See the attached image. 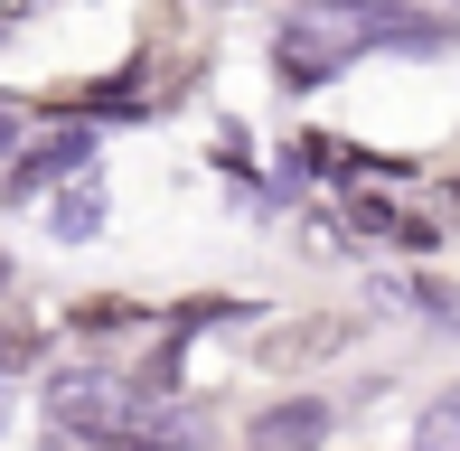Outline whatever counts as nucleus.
I'll return each mask as SVG.
<instances>
[{
	"instance_id": "1",
	"label": "nucleus",
	"mask_w": 460,
	"mask_h": 451,
	"mask_svg": "<svg viewBox=\"0 0 460 451\" xmlns=\"http://www.w3.org/2000/svg\"><path fill=\"white\" fill-rule=\"evenodd\" d=\"M38 404H48V423H57V433H75V442H113V433H132V423H141L132 376H122V367H94V358L48 367V376H38Z\"/></svg>"
},
{
	"instance_id": "2",
	"label": "nucleus",
	"mask_w": 460,
	"mask_h": 451,
	"mask_svg": "<svg viewBox=\"0 0 460 451\" xmlns=\"http://www.w3.org/2000/svg\"><path fill=\"white\" fill-rule=\"evenodd\" d=\"M94 170V122H48V132H29L19 141V160L0 170V198H48V189H66V179H85Z\"/></svg>"
},
{
	"instance_id": "3",
	"label": "nucleus",
	"mask_w": 460,
	"mask_h": 451,
	"mask_svg": "<svg viewBox=\"0 0 460 451\" xmlns=\"http://www.w3.org/2000/svg\"><path fill=\"white\" fill-rule=\"evenodd\" d=\"M329 423H339L329 395H282V404H263V414L244 423V451H320Z\"/></svg>"
},
{
	"instance_id": "4",
	"label": "nucleus",
	"mask_w": 460,
	"mask_h": 451,
	"mask_svg": "<svg viewBox=\"0 0 460 451\" xmlns=\"http://www.w3.org/2000/svg\"><path fill=\"white\" fill-rule=\"evenodd\" d=\"M48 235H57V244H94V235H103V170L66 179V189L48 198Z\"/></svg>"
},
{
	"instance_id": "5",
	"label": "nucleus",
	"mask_w": 460,
	"mask_h": 451,
	"mask_svg": "<svg viewBox=\"0 0 460 451\" xmlns=\"http://www.w3.org/2000/svg\"><path fill=\"white\" fill-rule=\"evenodd\" d=\"M329 348H348V320H310V330H273V339H263V358H273V367H310V358H329Z\"/></svg>"
},
{
	"instance_id": "6",
	"label": "nucleus",
	"mask_w": 460,
	"mask_h": 451,
	"mask_svg": "<svg viewBox=\"0 0 460 451\" xmlns=\"http://www.w3.org/2000/svg\"><path fill=\"white\" fill-rule=\"evenodd\" d=\"M217 320H244V301H226V292H188L160 330H179V339H198V330H217Z\"/></svg>"
},
{
	"instance_id": "7",
	"label": "nucleus",
	"mask_w": 460,
	"mask_h": 451,
	"mask_svg": "<svg viewBox=\"0 0 460 451\" xmlns=\"http://www.w3.org/2000/svg\"><path fill=\"white\" fill-rule=\"evenodd\" d=\"M413 451H460V395H432L413 423Z\"/></svg>"
},
{
	"instance_id": "8",
	"label": "nucleus",
	"mask_w": 460,
	"mask_h": 451,
	"mask_svg": "<svg viewBox=\"0 0 460 451\" xmlns=\"http://www.w3.org/2000/svg\"><path fill=\"white\" fill-rule=\"evenodd\" d=\"M348 226L376 244H404V208H385V198H348Z\"/></svg>"
},
{
	"instance_id": "9",
	"label": "nucleus",
	"mask_w": 460,
	"mask_h": 451,
	"mask_svg": "<svg viewBox=\"0 0 460 451\" xmlns=\"http://www.w3.org/2000/svg\"><path fill=\"white\" fill-rule=\"evenodd\" d=\"M404 301H413L423 320H460V282H432V273H413V282H404Z\"/></svg>"
},
{
	"instance_id": "10",
	"label": "nucleus",
	"mask_w": 460,
	"mask_h": 451,
	"mask_svg": "<svg viewBox=\"0 0 460 451\" xmlns=\"http://www.w3.org/2000/svg\"><path fill=\"white\" fill-rule=\"evenodd\" d=\"M132 301H122V292H94V301H75V330H132Z\"/></svg>"
},
{
	"instance_id": "11",
	"label": "nucleus",
	"mask_w": 460,
	"mask_h": 451,
	"mask_svg": "<svg viewBox=\"0 0 460 451\" xmlns=\"http://www.w3.org/2000/svg\"><path fill=\"white\" fill-rule=\"evenodd\" d=\"M19 141H29V122H19V104H10V94H0V170H10V160H19Z\"/></svg>"
},
{
	"instance_id": "12",
	"label": "nucleus",
	"mask_w": 460,
	"mask_h": 451,
	"mask_svg": "<svg viewBox=\"0 0 460 451\" xmlns=\"http://www.w3.org/2000/svg\"><path fill=\"white\" fill-rule=\"evenodd\" d=\"M432 217H442V235H451V226H460V170L442 179V189H432Z\"/></svg>"
},
{
	"instance_id": "13",
	"label": "nucleus",
	"mask_w": 460,
	"mask_h": 451,
	"mask_svg": "<svg viewBox=\"0 0 460 451\" xmlns=\"http://www.w3.org/2000/svg\"><path fill=\"white\" fill-rule=\"evenodd\" d=\"M0 367H10V330H0Z\"/></svg>"
}]
</instances>
